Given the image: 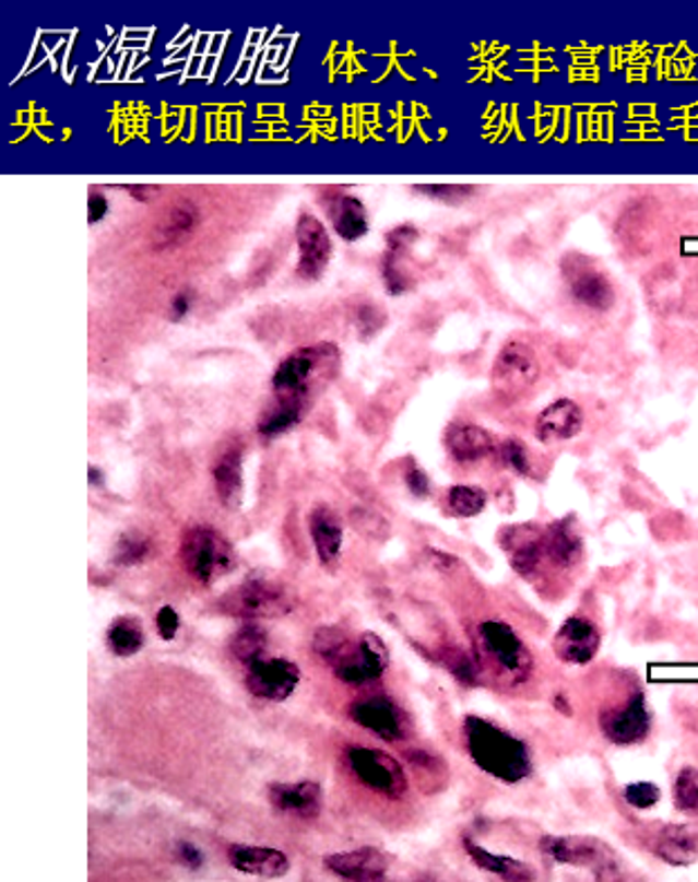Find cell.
<instances>
[{
  "label": "cell",
  "mask_w": 698,
  "mask_h": 882,
  "mask_svg": "<svg viewBox=\"0 0 698 882\" xmlns=\"http://www.w3.org/2000/svg\"><path fill=\"white\" fill-rule=\"evenodd\" d=\"M405 484L412 491V495H416V497H426L430 493V489H433L430 478L426 475V471L422 467H416L414 461L410 463L407 471H405Z\"/></svg>",
  "instance_id": "cell-43"
},
{
  "label": "cell",
  "mask_w": 698,
  "mask_h": 882,
  "mask_svg": "<svg viewBox=\"0 0 698 882\" xmlns=\"http://www.w3.org/2000/svg\"><path fill=\"white\" fill-rule=\"evenodd\" d=\"M269 802L275 811L300 820H313L322 809V788L316 781H275L269 786Z\"/></svg>",
  "instance_id": "cell-18"
},
{
  "label": "cell",
  "mask_w": 698,
  "mask_h": 882,
  "mask_svg": "<svg viewBox=\"0 0 698 882\" xmlns=\"http://www.w3.org/2000/svg\"><path fill=\"white\" fill-rule=\"evenodd\" d=\"M416 240H418V228L414 224H399L386 234L388 251H394V254H405Z\"/></svg>",
  "instance_id": "cell-42"
},
{
  "label": "cell",
  "mask_w": 698,
  "mask_h": 882,
  "mask_svg": "<svg viewBox=\"0 0 698 882\" xmlns=\"http://www.w3.org/2000/svg\"><path fill=\"white\" fill-rule=\"evenodd\" d=\"M330 217L341 240L356 243L367 236L369 231L367 209L363 200H358L356 196H336V200L330 204Z\"/></svg>",
  "instance_id": "cell-28"
},
{
  "label": "cell",
  "mask_w": 698,
  "mask_h": 882,
  "mask_svg": "<svg viewBox=\"0 0 698 882\" xmlns=\"http://www.w3.org/2000/svg\"><path fill=\"white\" fill-rule=\"evenodd\" d=\"M309 533L318 553V561L324 567H334L341 558L345 531L341 518L328 504H318L309 514Z\"/></svg>",
  "instance_id": "cell-20"
},
{
  "label": "cell",
  "mask_w": 698,
  "mask_h": 882,
  "mask_svg": "<svg viewBox=\"0 0 698 882\" xmlns=\"http://www.w3.org/2000/svg\"><path fill=\"white\" fill-rule=\"evenodd\" d=\"M499 542L508 555L510 565H513V569L524 578H533L540 572L542 563L546 561L544 527H537L533 522L504 529Z\"/></svg>",
  "instance_id": "cell-14"
},
{
  "label": "cell",
  "mask_w": 698,
  "mask_h": 882,
  "mask_svg": "<svg viewBox=\"0 0 698 882\" xmlns=\"http://www.w3.org/2000/svg\"><path fill=\"white\" fill-rule=\"evenodd\" d=\"M151 540L142 533L128 531L117 540L115 546V563L119 567H134L139 563H144L151 555Z\"/></svg>",
  "instance_id": "cell-35"
},
{
  "label": "cell",
  "mask_w": 698,
  "mask_h": 882,
  "mask_svg": "<svg viewBox=\"0 0 698 882\" xmlns=\"http://www.w3.org/2000/svg\"><path fill=\"white\" fill-rule=\"evenodd\" d=\"M324 865H328L336 875L347 880H383L390 860L383 851L375 847H363L354 851L332 854L324 858Z\"/></svg>",
  "instance_id": "cell-21"
},
{
  "label": "cell",
  "mask_w": 698,
  "mask_h": 882,
  "mask_svg": "<svg viewBox=\"0 0 698 882\" xmlns=\"http://www.w3.org/2000/svg\"><path fill=\"white\" fill-rule=\"evenodd\" d=\"M213 484L226 506H236L242 495V448L228 446L213 463Z\"/></svg>",
  "instance_id": "cell-26"
},
{
  "label": "cell",
  "mask_w": 698,
  "mask_h": 882,
  "mask_svg": "<svg viewBox=\"0 0 698 882\" xmlns=\"http://www.w3.org/2000/svg\"><path fill=\"white\" fill-rule=\"evenodd\" d=\"M602 734L616 746H634L647 739L651 730V713L647 699L636 692L629 699L604 708L598 717Z\"/></svg>",
  "instance_id": "cell-10"
},
{
  "label": "cell",
  "mask_w": 698,
  "mask_h": 882,
  "mask_svg": "<svg viewBox=\"0 0 698 882\" xmlns=\"http://www.w3.org/2000/svg\"><path fill=\"white\" fill-rule=\"evenodd\" d=\"M296 245H298V267L296 273L303 281H318L328 271L332 260V236L316 215L303 213L296 224Z\"/></svg>",
  "instance_id": "cell-11"
},
{
  "label": "cell",
  "mask_w": 698,
  "mask_h": 882,
  "mask_svg": "<svg viewBox=\"0 0 698 882\" xmlns=\"http://www.w3.org/2000/svg\"><path fill=\"white\" fill-rule=\"evenodd\" d=\"M600 649V632L584 616H571L553 638V652L563 663L587 666Z\"/></svg>",
  "instance_id": "cell-15"
},
{
  "label": "cell",
  "mask_w": 698,
  "mask_h": 882,
  "mask_svg": "<svg viewBox=\"0 0 698 882\" xmlns=\"http://www.w3.org/2000/svg\"><path fill=\"white\" fill-rule=\"evenodd\" d=\"M155 625H157V632H159V636L164 640H173L177 636V632H179V616L170 605H164L155 616Z\"/></svg>",
  "instance_id": "cell-44"
},
{
  "label": "cell",
  "mask_w": 698,
  "mask_h": 882,
  "mask_svg": "<svg viewBox=\"0 0 698 882\" xmlns=\"http://www.w3.org/2000/svg\"><path fill=\"white\" fill-rule=\"evenodd\" d=\"M198 224H200V211L193 202H189V200L175 202L162 215V220L153 226V234H151L153 249L166 251V249L179 247L181 243H186L193 236Z\"/></svg>",
  "instance_id": "cell-19"
},
{
  "label": "cell",
  "mask_w": 698,
  "mask_h": 882,
  "mask_svg": "<svg viewBox=\"0 0 698 882\" xmlns=\"http://www.w3.org/2000/svg\"><path fill=\"white\" fill-rule=\"evenodd\" d=\"M247 687L264 702H285L296 692L300 672L283 657H260L247 666Z\"/></svg>",
  "instance_id": "cell-12"
},
{
  "label": "cell",
  "mask_w": 698,
  "mask_h": 882,
  "mask_svg": "<svg viewBox=\"0 0 698 882\" xmlns=\"http://www.w3.org/2000/svg\"><path fill=\"white\" fill-rule=\"evenodd\" d=\"M339 350L332 343H320L294 350L287 358L277 363L271 377L275 397H307L311 381L320 373L324 361H336Z\"/></svg>",
  "instance_id": "cell-6"
},
{
  "label": "cell",
  "mask_w": 698,
  "mask_h": 882,
  "mask_svg": "<svg viewBox=\"0 0 698 882\" xmlns=\"http://www.w3.org/2000/svg\"><path fill=\"white\" fill-rule=\"evenodd\" d=\"M345 762L352 775L367 786L369 791L386 798H401L407 791V777L401 764L383 751L367 746H350L345 751Z\"/></svg>",
  "instance_id": "cell-7"
},
{
  "label": "cell",
  "mask_w": 698,
  "mask_h": 882,
  "mask_svg": "<svg viewBox=\"0 0 698 882\" xmlns=\"http://www.w3.org/2000/svg\"><path fill=\"white\" fill-rule=\"evenodd\" d=\"M146 643V632L137 619L121 616L108 630V647L117 657H134Z\"/></svg>",
  "instance_id": "cell-30"
},
{
  "label": "cell",
  "mask_w": 698,
  "mask_h": 882,
  "mask_svg": "<svg viewBox=\"0 0 698 882\" xmlns=\"http://www.w3.org/2000/svg\"><path fill=\"white\" fill-rule=\"evenodd\" d=\"M477 640L486 661L516 681L527 679L533 668V657L516 630L504 621H484L477 630Z\"/></svg>",
  "instance_id": "cell-3"
},
{
  "label": "cell",
  "mask_w": 698,
  "mask_h": 882,
  "mask_svg": "<svg viewBox=\"0 0 698 882\" xmlns=\"http://www.w3.org/2000/svg\"><path fill=\"white\" fill-rule=\"evenodd\" d=\"M352 318H354L356 330H358V334H360L363 339L375 337V334L383 328V325H386V311H383L379 305H375V303H360V305L354 309Z\"/></svg>",
  "instance_id": "cell-39"
},
{
  "label": "cell",
  "mask_w": 698,
  "mask_h": 882,
  "mask_svg": "<svg viewBox=\"0 0 698 882\" xmlns=\"http://www.w3.org/2000/svg\"><path fill=\"white\" fill-rule=\"evenodd\" d=\"M495 452L499 455V461L504 463L506 469H510V471L518 473V475H524V478L531 475L533 463H531L529 448L524 446L522 439L508 437V439H504V442L497 446Z\"/></svg>",
  "instance_id": "cell-37"
},
{
  "label": "cell",
  "mask_w": 698,
  "mask_h": 882,
  "mask_svg": "<svg viewBox=\"0 0 698 882\" xmlns=\"http://www.w3.org/2000/svg\"><path fill=\"white\" fill-rule=\"evenodd\" d=\"M584 426V412L573 399H557L546 405L535 420V437L546 444H565L580 435Z\"/></svg>",
  "instance_id": "cell-17"
},
{
  "label": "cell",
  "mask_w": 698,
  "mask_h": 882,
  "mask_svg": "<svg viewBox=\"0 0 698 882\" xmlns=\"http://www.w3.org/2000/svg\"><path fill=\"white\" fill-rule=\"evenodd\" d=\"M488 504L484 489L473 484H457L446 495V506L454 518H475Z\"/></svg>",
  "instance_id": "cell-31"
},
{
  "label": "cell",
  "mask_w": 698,
  "mask_h": 882,
  "mask_svg": "<svg viewBox=\"0 0 698 882\" xmlns=\"http://www.w3.org/2000/svg\"><path fill=\"white\" fill-rule=\"evenodd\" d=\"M390 663V652L381 636L363 634L356 643H352L341 659L332 666L336 677L352 685H365L381 679Z\"/></svg>",
  "instance_id": "cell-9"
},
{
  "label": "cell",
  "mask_w": 698,
  "mask_h": 882,
  "mask_svg": "<svg viewBox=\"0 0 698 882\" xmlns=\"http://www.w3.org/2000/svg\"><path fill=\"white\" fill-rule=\"evenodd\" d=\"M350 715L358 726L383 741H401L407 732L403 710L383 694L363 696V699L352 704Z\"/></svg>",
  "instance_id": "cell-13"
},
{
  "label": "cell",
  "mask_w": 698,
  "mask_h": 882,
  "mask_svg": "<svg viewBox=\"0 0 698 882\" xmlns=\"http://www.w3.org/2000/svg\"><path fill=\"white\" fill-rule=\"evenodd\" d=\"M193 309V292H189V290H184V292H177L175 296H173V301H170V307H168V314H170V320H184L186 316H189V311Z\"/></svg>",
  "instance_id": "cell-45"
},
{
  "label": "cell",
  "mask_w": 698,
  "mask_h": 882,
  "mask_svg": "<svg viewBox=\"0 0 698 882\" xmlns=\"http://www.w3.org/2000/svg\"><path fill=\"white\" fill-rule=\"evenodd\" d=\"M179 558L198 583L211 585L236 567V553L230 542L213 527L186 529L179 542Z\"/></svg>",
  "instance_id": "cell-2"
},
{
  "label": "cell",
  "mask_w": 698,
  "mask_h": 882,
  "mask_svg": "<svg viewBox=\"0 0 698 882\" xmlns=\"http://www.w3.org/2000/svg\"><path fill=\"white\" fill-rule=\"evenodd\" d=\"M546 561L560 569H571L582 558V538L571 527V520H557L544 527Z\"/></svg>",
  "instance_id": "cell-25"
},
{
  "label": "cell",
  "mask_w": 698,
  "mask_h": 882,
  "mask_svg": "<svg viewBox=\"0 0 698 882\" xmlns=\"http://www.w3.org/2000/svg\"><path fill=\"white\" fill-rule=\"evenodd\" d=\"M446 448L457 463H477L497 450V442L477 424H452L446 431Z\"/></svg>",
  "instance_id": "cell-22"
},
{
  "label": "cell",
  "mask_w": 698,
  "mask_h": 882,
  "mask_svg": "<svg viewBox=\"0 0 698 882\" xmlns=\"http://www.w3.org/2000/svg\"><path fill=\"white\" fill-rule=\"evenodd\" d=\"M350 645L352 640L345 636V632L336 627H322L313 636V652L330 666H334L341 659V655Z\"/></svg>",
  "instance_id": "cell-36"
},
{
  "label": "cell",
  "mask_w": 698,
  "mask_h": 882,
  "mask_svg": "<svg viewBox=\"0 0 698 882\" xmlns=\"http://www.w3.org/2000/svg\"><path fill=\"white\" fill-rule=\"evenodd\" d=\"M108 213H110L108 198L104 193H99V191L90 193V198H87V220H90V224L102 222Z\"/></svg>",
  "instance_id": "cell-46"
},
{
  "label": "cell",
  "mask_w": 698,
  "mask_h": 882,
  "mask_svg": "<svg viewBox=\"0 0 698 882\" xmlns=\"http://www.w3.org/2000/svg\"><path fill=\"white\" fill-rule=\"evenodd\" d=\"M87 480H90V484H92V486H104V473H102V469H97V467H90V471H87Z\"/></svg>",
  "instance_id": "cell-49"
},
{
  "label": "cell",
  "mask_w": 698,
  "mask_h": 882,
  "mask_svg": "<svg viewBox=\"0 0 698 882\" xmlns=\"http://www.w3.org/2000/svg\"><path fill=\"white\" fill-rule=\"evenodd\" d=\"M540 849L555 862L589 869L602 878L618 871L616 854L604 843L584 835H544Z\"/></svg>",
  "instance_id": "cell-5"
},
{
  "label": "cell",
  "mask_w": 698,
  "mask_h": 882,
  "mask_svg": "<svg viewBox=\"0 0 698 882\" xmlns=\"http://www.w3.org/2000/svg\"><path fill=\"white\" fill-rule=\"evenodd\" d=\"M654 854L672 867H689L698 860V826L667 824L654 840Z\"/></svg>",
  "instance_id": "cell-23"
},
{
  "label": "cell",
  "mask_w": 698,
  "mask_h": 882,
  "mask_svg": "<svg viewBox=\"0 0 698 882\" xmlns=\"http://www.w3.org/2000/svg\"><path fill=\"white\" fill-rule=\"evenodd\" d=\"M305 414V397H275L258 420V435L264 439L285 435L296 428Z\"/></svg>",
  "instance_id": "cell-27"
},
{
  "label": "cell",
  "mask_w": 698,
  "mask_h": 882,
  "mask_svg": "<svg viewBox=\"0 0 698 882\" xmlns=\"http://www.w3.org/2000/svg\"><path fill=\"white\" fill-rule=\"evenodd\" d=\"M674 807L685 815H698V768H683L678 771L674 786Z\"/></svg>",
  "instance_id": "cell-33"
},
{
  "label": "cell",
  "mask_w": 698,
  "mask_h": 882,
  "mask_svg": "<svg viewBox=\"0 0 698 882\" xmlns=\"http://www.w3.org/2000/svg\"><path fill=\"white\" fill-rule=\"evenodd\" d=\"M463 737L471 760L497 781L520 784L531 775V753L513 732L482 717H465Z\"/></svg>",
  "instance_id": "cell-1"
},
{
  "label": "cell",
  "mask_w": 698,
  "mask_h": 882,
  "mask_svg": "<svg viewBox=\"0 0 698 882\" xmlns=\"http://www.w3.org/2000/svg\"><path fill=\"white\" fill-rule=\"evenodd\" d=\"M537 377L540 363L535 358V352L522 341H510L495 356L490 384L501 399H518L529 388H533Z\"/></svg>",
  "instance_id": "cell-8"
},
{
  "label": "cell",
  "mask_w": 698,
  "mask_h": 882,
  "mask_svg": "<svg viewBox=\"0 0 698 882\" xmlns=\"http://www.w3.org/2000/svg\"><path fill=\"white\" fill-rule=\"evenodd\" d=\"M381 275H383L386 292L390 296H403L412 290V275L405 269L403 254L386 251V256L381 260Z\"/></svg>",
  "instance_id": "cell-34"
},
{
  "label": "cell",
  "mask_w": 698,
  "mask_h": 882,
  "mask_svg": "<svg viewBox=\"0 0 698 882\" xmlns=\"http://www.w3.org/2000/svg\"><path fill=\"white\" fill-rule=\"evenodd\" d=\"M441 661H443V666L448 668V672H450L457 681H461V683H465V685H473V683L477 681V668H475L473 659H471L469 655H465V652H461V649H457V647L443 649Z\"/></svg>",
  "instance_id": "cell-38"
},
{
  "label": "cell",
  "mask_w": 698,
  "mask_h": 882,
  "mask_svg": "<svg viewBox=\"0 0 698 882\" xmlns=\"http://www.w3.org/2000/svg\"><path fill=\"white\" fill-rule=\"evenodd\" d=\"M292 596L281 585L269 578H251L233 589L224 598V608L238 619L258 621V619H275L292 610Z\"/></svg>",
  "instance_id": "cell-4"
},
{
  "label": "cell",
  "mask_w": 698,
  "mask_h": 882,
  "mask_svg": "<svg viewBox=\"0 0 698 882\" xmlns=\"http://www.w3.org/2000/svg\"><path fill=\"white\" fill-rule=\"evenodd\" d=\"M175 851H177V858H179V862H181L184 867H189V869H202V865H204V854H202L196 845H191V843H179Z\"/></svg>",
  "instance_id": "cell-47"
},
{
  "label": "cell",
  "mask_w": 698,
  "mask_h": 882,
  "mask_svg": "<svg viewBox=\"0 0 698 882\" xmlns=\"http://www.w3.org/2000/svg\"><path fill=\"white\" fill-rule=\"evenodd\" d=\"M128 193H130V198L137 200V202H149L155 191H153L151 187H130Z\"/></svg>",
  "instance_id": "cell-48"
},
{
  "label": "cell",
  "mask_w": 698,
  "mask_h": 882,
  "mask_svg": "<svg viewBox=\"0 0 698 882\" xmlns=\"http://www.w3.org/2000/svg\"><path fill=\"white\" fill-rule=\"evenodd\" d=\"M463 847H465V854L471 856V860H473L480 869H484V871H488V873H495V875H499V878H504V880H531V878H533L531 867L524 865V862H520V860H513V858H508V856L490 854L488 849L480 847V845L473 843V840H463Z\"/></svg>",
  "instance_id": "cell-29"
},
{
  "label": "cell",
  "mask_w": 698,
  "mask_h": 882,
  "mask_svg": "<svg viewBox=\"0 0 698 882\" xmlns=\"http://www.w3.org/2000/svg\"><path fill=\"white\" fill-rule=\"evenodd\" d=\"M623 798L629 807H634L638 811H647L659 804L661 788L651 781H631L623 788Z\"/></svg>",
  "instance_id": "cell-40"
},
{
  "label": "cell",
  "mask_w": 698,
  "mask_h": 882,
  "mask_svg": "<svg viewBox=\"0 0 698 882\" xmlns=\"http://www.w3.org/2000/svg\"><path fill=\"white\" fill-rule=\"evenodd\" d=\"M565 275L569 292L578 305L595 311H607L614 307L616 303L614 285L610 283V278L600 269H595L591 262H573L571 271L565 269Z\"/></svg>",
  "instance_id": "cell-16"
},
{
  "label": "cell",
  "mask_w": 698,
  "mask_h": 882,
  "mask_svg": "<svg viewBox=\"0 0 698 882\" xmlns=\"http://www.w3.org/2000/svg\"><path fill=\"white\" fill-rule=\"evenodd\" d=\"M228 862L240 873L258 878H281L289 871V858L281 849L236 845L228 849Z\"/></svg>",
  "instance_id": "cell-24"
},
{
  "label": "cell",
  "mask_w": 698,
  "mask_h": 882,
  "mask_svg": "<svg viewBox=\"0 0 698 882\" xmlns=\"http://www.w3.org/2000/svg\"><path fill=\"white\" fill-rule=\"evenodd\" d=\"M267 634L258 625H245L230 638V652L242 663H253L264 657Z\"/></svg>",
  "instance_id": "cell-32"
},
{
  "label": "cell",
  "mask_w": 698,
  "mask_h": 882,
  "mask_svg": "<svg viewBox=\"0 0 698 882\" xmlns=\"http://www.w3.org/2000/svg\"><path fill=\"white\" fill-rule=\"evenodd\" d=\"M418 193H424L433 200L443 204H459L473 196V187H457V184H433V187H416Z\"/></svg>",
  "instance_id": "cell-41"
}]
</instances>
